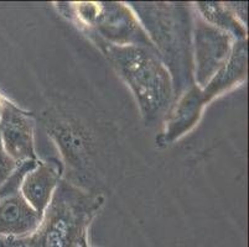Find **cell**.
<instances>
[{
  "label": "cell",
  "mask_w": 249,
  "mask_h": 247,
  "mask_svg": "<svg viewBox=\"0 0 249 247\" xmlns=\"http://www.w3.org/2000/svg\"><path fill=\"white\" fill-rule=\"evenodd\" d=\"M102 203V198L62 181L42 214L37 230L25 239H0V246L88 247V226Z\"/></svg>",
  "instance_id": "cell-1"
},
{
  "label": "cell",
  "mask_w": 249,
  "mask_h": 247,
  "mask_svg": "<svg viewBox=\"0 0 249 247\" xmlns=\"http://www.w3.org/2000/svg\"><path fill=\"white\" fill-rule=\"evenodd\" d=\"M108 57L134 93L146 122L158 120L173 98V82L167 68L151 49L108 45Z\"/></svg>",
  "instance_id": "cell-2"
},
{
  "label": "cell",
  "mask_w": 249,
  "mask_h": 247,
  "mask_svg": "<svg viewBox=\"0 0 249 247\" xmlns=\"http://www.w3.org/2000/svg\"><path fill=\"white\" fill-rule=\"evenodd\" d=\"M232 47L230 33L207 22H198L196 27V78L200 87H206L228 62Z\"/></svg>",
  "instance_id": "cell-3"
},
{
  "label": "cell",
  "mask_w": 249,
  "mask_h": 247,
  "mask_svg": "<svg viewBox=\"0 0 249 247\" xmlns=\"http://www.w3.org/2000/svg\"><path fill=\"white\" fill-rule=\"evenodd\" d=\"M0 136L4 148L18 163L37 160L34 147V121L9 101H3Z\"/></svg>",
  "instance_id": "cell-4"
},
{
  "label": "cell",
  "mask_w": 249,
  "mask_h": 247,
  "mask_svg": "<svg viewBox=\"0 0 249 247\" xmlns=\"http://www.w3.org/2000/svg\"><path fill=\"white\" fill-rule=\"evenodd\" d=\"M93 19L99 33L117 46L153 47L134 15L122 4H104L101 13L93 15Z\"/></svg>",
  "instance_id": "cell-5"
},
{
  "label": "cell",
  "mask_w": 249,
  "mask_h": 247,
  "mask_svg": "<svg viewBox=\"0 0 249 247\" xmlns=\"http://www.w3.org/2000/svg\"><path fill=\"white\" fill-rule=\"evenodd\" d=\"M42 214L19 193L0 198V239H25L38 229Z\"/></svg>",
  "instance_id": "cell-6"
},
{
  "label": "cell",
  "mask_w": 249,
  "mask_h": 247,
  "mask_svg": "<svg viewBox=\"0 0 249 247\" xmlns=\"http://www.w3.org/2000/svg\"><path fill=\"white\" fill-rule=\"evenodd\" d=\"M60 169L57 165L38 162L24 177L20 185V194L36 212L44 214L60 181Z\"/></svg>",
  "instance_id": "cell-7"
},
{
  "label": "cell",
  "mask_w": 249,
  "mask_h": 247,
  "mask_svg": "<svg viewBox=\"0 0 249 247\" xmlns=\"http://www.w3.org/2000/svg\"><path fill=\"white\" fill-rule=\"evenodd\" d=\"M247 72V46L244 40H237L232 47V53L223 67L216 73V76L210 81L208 88L205 90L203 100L210 99L217 95V93L223 92L228 87L243 78Z\"/></svg>",
  "instance_id": "cell-8"
},
{
  "label": "cell",
  "mask_w": 249,
  "mask_h": 247,
  "mask_svg": "<svg viewBox=\"0 0 249 247\" xmlns=\"http://www.w3.org/2000/svg\"><path fill=\"white\" fill-rule=\"evenodd\" d=\"M197 8L207 24L238 37V40H244L246 31L243 26L239 25L238 19L234 17L233 11L228 10L227 6L217 3H198Z\"/></svg>",
  "instance_id": "cell-9"
},
{
  "label": "cell",
  "mask_w": 249,
  "mask_h": 247,
  "mask_svg": "<svg viewBox=\"0 0 249 247\" xmlns=\"http://www.w3.org/2000/svg\"><path fill=\"white\" fill-rule=\"evenodd\" d=\"M37 163V160L20 162L19 166L17 167V169L9 176V178L3 183V184L0 185V198H1V197L10 196V194L19 193L20 185H21L22 181H24V177L26 176V173H28L29 171H31Z\"/></svg>",
  "instance_id": "cell-10"
},
{
  "label": "cell",
  "mask_w": 249,
  "mask_h": 247,
  "mask_svg": "<svg viewBox=\"0 0 249 247\" xmlns=\"http://www.w3.org/2000/svg\"><path fill=\"white\" fill-rule=\"evenodd\" d=\"M19 163L13 160L4 148L1 136H0V185L8 180L9 176L17 169Z\"/></svg>",
  "instance_id": "cell-11"
},
{
  "label": "cell",
  "mask_w": 249,
  "mask_h": 247,
  "mask_svg": "<svg viewBox=\"0 0 249 247\" xmlns=\"http://www.w3.org/2000/svg\"><path fill=\"white\" fill-rule=\"evenodd\" d=\"M1 109H3V101H0V115H1Z\"/></svg>",
  "instance_id": "cell-12"
}]
</instances>
